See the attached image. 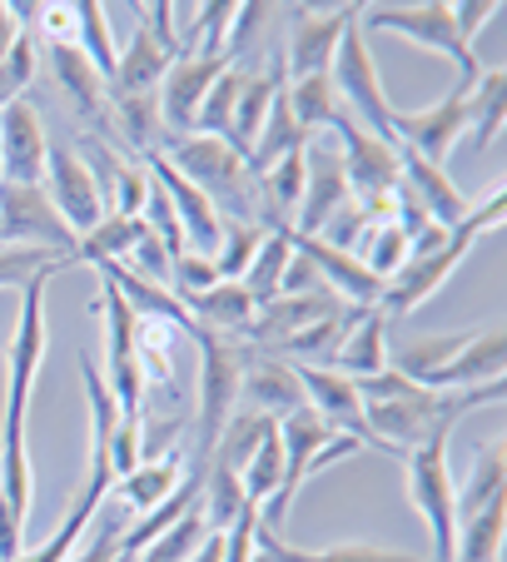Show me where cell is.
Returning a JSON list of instances; mask_svg holds the SVG:
<instances>
[{
  "label": "cell",
  "mask_w": 507,
  "mask_h": 562,
  "mask_svg": "<svg viewBox=\"0 0 507 562\" xmlns=\"http://www.w3.org/2000/svg\"><path fill=\"white\" fill-rule=\"evenodd\" d=\"M244 379H239V408L249 414H264V418H289L294 408H304V383H298V369L289 359L269 349H254L244 344Z\"/></svg>",
  "instance_id": "2e32d148"
},
{
  "label": "cell",
  "mask_w": 507,
  "mask_h": 562,
  "mask_svg": "<svg viewBox=\"0 0 507 562\" xmlns=\"http://www.w3.org/2000/svg\"><path fill=\"white\" fill-rule=\"evenodd\" d=\"M493 498H507V458H503V443H483L467 468L463 488H458V518H473L483 513Z\"/></svg>",
  "instance_id": "1f68e13d"
},
{
  "label": "cell",
  "mask_w": 507,
  "mask_h": 562,
  "mask_svg": "<svg viewBox=\"0 0 507 562\" xmlns=\"http://www.w3.org/2000/svg\"><path fill=\"white\" fill-rule=\"evenodd\" d=\"M184 314H190L194 324H200V329H210V334H229V339H239V334L254 324L259 304L249 299V289H244V284H234V279H219L214 289L194 294L190 304H184Z\"/></svg>",
  "instance_id": "4316f807"
},
{
  "label": "cell",
  "mask_w": 507,
  "mask_h": 562,
  "mask_svg": "<svg viewBox=\"0 0 507 562\" xmlns=\"http://www.w3.org/2000/svg\"><path fill=\"white\" fill-rule=\"evenodd\" d=\"M75 50L100 70V80L110 86L115 75V41H110V21H105V5L100 0H75Z\"/></svg>",
  "instance_id": "d590c367"
},
{
  "label": "cell",
  "mask_w": 507,
  "mask_h": 562,
  "mask_svg": "<svg viewBox=\"0 0 507 562\" xmlns=\"http://www.w3.org/2000/svg\"><path fill=\"white\" fill-rule=\"evenodd\" d=\"M393 135L428 165H443L448 149L467 135V86H453L448 100H438L433 110H403V115L393 110Z\"/></svg>",
  "instance_id": "7c38bea8"
},
{
  "label": "cell",
  "mask_w": 507,
  "mask_h": 562,
  "mask_svg": "<svg viewBox=\"0 0 507 562\" xmlns=\"http://www.w3.org/2000/svg\"><path fill=\"white\" fill-rule=\"evenodd\" d=\"M65 259L50 255V249H11L0 245V289H25L41 274H60Z\"/></svg>",
  "instance_id": "7bdbcfd3"
},
{
  "label": "cell",
  "mask_w": 507,
  "mask_h": 562,
  "mask_svg": "<svg viewBox=\"0 0 507 562\" xmlns=\"http://www.w3.org/2000/svg\"><path fill=\"white\" fill-rule=\"evenodd\" d=\"M284 80H289L284 55H274L264 75H249V86L239 90V105H234V115H229V130H224V145H229L234 155L249 159L254 139H259V130H264V120H269V105H274V95L284 90Z\"/></svg>",
  "instance_id": "484cf974"
},
{
  "label": "cell",
  "mask_w": 507,
  "mask_h": 562,
  "mask_svg": "<svg viewBox=\"0 0 507 562\" xmlns=\"http://www.w3.org/2000/svg\"><path fill=\"white\" fill-rule=\"evenodd\" d=\"M503 210H507V194L497 190L493 200L477 204V210L467 214L453 234H448L443 249H433V255H422V259H408V265H403L398 274L383 284V299H379L383 314H388V318H408L418 304H428V299H433L438 289L453 279V269L467 259V249H473L487 229H497V224H503Z\"/></svg>",
  "instance_id": "3957f363"
},
{
  "label": "cell",
  "mask_w": 507,
  "mask_h": 562,
  "mask_svg": "<svg viewBox=\"0 0 507 562\" xmlns=\"http://www.w3.org/2000/svg\"><path fill=\"white\" fill-rule=\"evenodd\" d=\"M289 245H294L298 255H304L308 265L318 269V279H324V284L334 289L343 304H353V308H379L383 284L359 265V259L349 255V249H334L324 234H294V229H289Z\"/></svg>",
  "instance_id": "d6986e66"
},
{
  "label": "cell",
  "mask_w": 507,
  "mask_h": 562,
  "mask_svg": "<svg viewBox=\"0 0 507 562\" xmlns=\"http://www.w3.org/2000/svg\"><path fill=\"white\" fill-rule=\"evenodd\" d=\"M0 245L11 249H50V255L65 259L70 269V255H75V239L70 224L55 214L50 194L41 184H0Z\"/></svg>",
  "instance_id": "9c48e42d"
},
{
  "label": "cell",
  "mask_w": 507,
  "mask_h": 562,
  "mask_svg": "<svg viewBox=\"0 0 507 562\" xmlns=\"http://www.w3.org/2000/svg\"><path fill=\"white\" fill-rule=\"evenodd\" d=\"M284 95H289V110H294L298 130H304L308 139H314L318 130H334L338 95H334V80H328V75H304V80H289Z\"/></svg>",
  "instance_id": "e575fe53"
},
{
  "label": "cell",
  "mask_w": 507,
  "mask_h": 562,
  "mask_svg": "<svg viewBox=\"0 0 507 562\" xmlns=\"http://www.w3.org/2000/svg\"><path fill=\"white\" fill-rule=\"evenodd\" d=\"M448 438H453V428H438L433 438L408 448V498L418 508V518L428 522L433 562H453L458 542V483L453 468H448Z\"/></svg>",
  "instance_id": "5b68a950"
},
{
  "label": "cell",
  "mask_w": 507,
  "mask_h": 562,
  "mask_svg": "<svg viewBox=\"0 0 507 562\" xmlns=\"http://www.w3.org/2000/svg\"><path fill=\"white\" fill-rule=\"evenodd\" d=\"M190 562H224V532H204V542L190 552Z\"/></svg>",
  "instance_id": "f907efd6"
},
{
  "label": "cell",
  "mask_w": 507,
  "mask_h": 562,
  "mask_svg": "<svg viewBox=\"0 0 507 562\" xmlns=\"http://www.w3.org/2000/svg\"><path fill=\"white\" fill-rule=\"evenodd\" d=\"M139 11V5H135ZM180 60V55H169L165 45L155 41V31H149V21L139 15L135 35H129V45L115 55V75H110V100L115 95H159V86H165L169 65Z\"/></svg>",
  "instance_id": "603a6c76"
},
{
  "label": "cell",
  "mask_w": 507,
  "mask_h": 562,
  "mask_svg": "<svg viewBox=\"0 0 507 562\" xmlns=\"http://www.w3.org/2000/svg\"><path fill=\"white\" fill-rule=\"evenodd\" d=\"M279 477H284V448H279V428H274V434L249 453V463H244V473H239V488L254 508H264L279 493Z\"/></svg>",
  "instance_id": "f35d334b"
},
{
  "label": "cell",
  "mask_w": 507,
  "mask_h": 562,
  "mask_svg": "<svg viewBox=\"0 0 507 562\" xmlns=\"http://www.w3.org/2000/svg\"><path fill=\"white\" fill-rule=\"evenodd\" d=\"M304 159H308L304 200H298L294 224H289V229H294V234H324L328 220H334V214H343L353 204V194H349V180H343V159H338L334 145H314V139H308Z\"/></svg>",
  "instance_id": "e0dca14e"
},
{
  "label": "cell",
  "mask_w": 507,
  "mask_h": 562,
  "mask_svg": "<svg viewBox=\"0 0 507 562\" xmlns=\"http://www.w3.org/2000/svg\"><path fill=\"white\" fill-rule=\"evenodd\" d=\"M308 562H433L418 552H388V548H369V542H334L324 552H308Z\"/></svg>",
  "instance_id": "bcb514c9"
},
{
  "label": "cell",
  "mask_w": 507,
  "mask_h": 562,
  "mask_svg": "<svg viewBox=\"0 0 507 562\" xmlns=\"http://www.w3.org/2000/svg\"><path fill=\"white\" fill-rule=\"evenodd\" d=\"M35 35H41L45 45H75V5L45 0L41 11H35Z\"/></svg>",
  "instance_id": "7dc6e473"
},
{
  "label": "cell",
  "mask_w": 507,
  "mask_h": 562,
  "mask_svg": "<svg viewBox=\"0 0 507 562\" xmlns=\"http://www.w3.org/2000/svg\"><path fill=\"white\" fill-rule=\"evenodd\" d=\"M353 5H338L328 15H314L304 5H294V35H289V50H284V75L289 80H304V75H328L338 50V35L349 25Z\"/></svg>",
  "instance_id": "ffe728a7"
},
{
  "label": "cell",
  "mask_w": 507,
  "mask_h": 562,
  "mask_svg": "<svg viewBox=\"0 0 507 562\" xmlns=\"http://www.w3.org/2000/svg\"><path fill=\"white\" fill-rule=\"evenodd\" d=\"M328 363H334L338 373H349V379H373V373L388 369V314L369 308V314L343 334V344H338V353Z\"/></svg>",
  "instance_id": "83f0119b"
},
{
  "label": "cell",
  "mask_w": 507,
  "mask_h": 562,
  "mask_svg": "<svg viewBox=\"0 0 507 562\" xmlns=\"http://www.w3.org/2000/svg\"><path fill=\"white\" fill-rule=\"evenodd\" d=\"M15 35H21V25H15L11 5L0 0V60H5V50H11V45H15Z\"/></svg>",
  "instance_id": "816d5d0a"
},
{
  "label": "cell",
  "mask_w": 507,
  "mask_h": 562,
  "mask_svg": "<svg viewBox=\"0 0 507 562\" xmlns=\"http://www.w3.org/2000/svg\"><path fill=\"white\" fill-rule=\"evenodd\" d=\"M125 503L120 498H105V508L95 513V542L80 552V558H65V562H135V558H125L120 552V538H125V528H129V518H125Z\"/></svg>",
  "instance_id": "b9f144b4"
},
{
  "label": "cell",
  "mask_w": 507,
  "mask_h": 562,
  "mask_svg": "<svg viewBox=\"0 0 507 562\" xmlns=\"http://www.w3.org/2000/svg\"><path fill=\"white\" fill-rule=\"evenodd\" d=\"M369 31H388L403 35V41L422 45V50H438L458 65V86L473 90L483 65H477L473 45L458 41V25H453V5L448 0H433V5H363V35Z\"/></svg>",
  "instance_id": "52a82bcc"
},
{
  "label": "cell",
  "mask_w": 507,
  "mask_h": 562,
  "mask_svg": "<svg viewBox=\"0 0 507 562\" xmlns=\"http://www.w3.org/2000/svg\"><path fill=\"white\" fill-rule=\"evenodd\" d=\"M159 155L214 204L224 224H259V175L249 170V159L234 155L219 135H190L165 145ZM264 229V224H259Z\"/></svg>",
  "instance_id": "7a4b0ae2"
},
{
  "label": "cell",
  "mask_w": 507,
  "mask_h": 562,
  "mask_svg": "<svg viewBox=\"0 0 507 562\" xmlns=\"http://www.w3.org/2000/svg\"><path fill=\"white\" fill-rule=\"evenodd\" d=\"M31 80H35V31H21L15 45L5 50V60H0V110L11 100H25Z\"/></svg>",
  "instance_id": "ee69618b"
},
{
  "label": "cell",
  "mask_w": 507,
  "mask_h": 562,
  "mask_svg": "<svg viewBox=\"0 0 507 562\" xmlns=\"http://www.w3.org/2000/svg\"><path fill=\"white\" fill-rule=\"evenodd\" d=\"M219 284V269H214L210 255H194V249H184V255L169 259V294L180 299V304H190L194 294H204V289Z\"/></svg>",
  "instance_id": "f6af8a7d"
},
{
  "label": "cell",
  "mask_w": 507,
  "mask_h": 562,
  "mask_svg": "<svg viewBox=\"0 0 507 562\" xmlns=\"http://www.w3.org/2000/svg\"><path fill=\"white\" fill-rule=\"evenodd\" d=\"M497 11H503V5H497V0H463V5H453V25H458V41H463V45H473V35L483 31V25L493 21Z\"/></svg>",
  "instance_id": "c3c4849f"
},
{
  "label": "cell",
  "mask_w": 507,
  "mask_h": 562,
  "mask_svg": "<svg viewBox=\"0 0 507 562\" xmlns=\"http://www.w3.org/2000/svg\"><path fill=\"white\" fill-rule=\"evenodd\" d=\"M343 299L334 294V289H314V294H284V299H269V304H259V314H254V324L239 334L244 344H254V349H269L274 353L279 344H289L294 334L314 329V324H324V318L343 314Z\"/></svg>",
  "instance_id": "9a60e30c"
},
{
  "label": "cell",
  "mask_w": 507,
  "mask_h": 562,
  "mask_svg": "<svg viewBox=\"0 0 507 562\" xmlns=\"http://www.w3.org/2000/svg\"><path fill=\"white\" fill-rule=\"evenodd\" d=\"M95 314L105 318V369H100L105 389L115 398L120 418L139 424L145 418V373H139V359H135V314H129V304L120 299V289L110 279H100Z\"/></svg>",
  "instance_id": "ba28073f"
},
{
  "label": "cell",
  "mask_w": 507,
  "mask_h": 562,
  "mask_svg": "<svg viewBox=\"0 0 507 562\" xmlns=\"http://www.w3.org/2000/svg\"><path fill=\"white\" fill-rule=\"evenodd\" d=\"M503 369H507V344H503V329H497V324H487V329H473V339H467L463 349H458L453 359H448L443 369L433 373V383H428V389H433V393L477 389V383L503 379Z\"/></svg>",
  "instance_id": "cb8c5ba5"
},
{
  "label": "cell",
  "mask_w": 507,
  "mask_h": 562,
  "mask_svg": "<svg viewBox=\"0 0 507 562\" xmlns=\"http://www.w3.org/2000/svg\"><path fill=\"white\" fill-rule=\"evenodd\" d=\"M80 159L90 165V175H95L100 200H105L110 214H125V220H139V214H145V200H149V175L145 170H135L129 159H120L100 135L84 139Z\"/></svg>",
  "instance_id": "7402d4cb"
},
{
  "label": "cell",
  "mask_w": 507,
  "mask_h": 562,
  "mask_svg": "<svg viewBox=\"0 0 507 562\" xmlns=\"http://www.w3.org/2000/svg\"><path fill=\"white\" fill-rule=\"evenodd\" d=\"M120 488L110 493V498H120L129 513H149V508H159V503L169 498V493L184 483V448H174V453H165V458H155V463H139V468H129L125 477H115Z\"/></svg>",
  "instance_id": "f1b7e54d"
},
{
  "label": "cell",
  "mask_w": 507,
  "mask_h": 562,
  "mask_svg": "<svg viewBox=\"0 0 507 562\" xmlns=\"http://www.w3.org/2000/svg\"><path fill=\"white\" fill-rule=\"evenodd\" d=\"M55 274H41L21 289V318H15V339L5 353L11 369V389H5V428H0V508L15 528H25L31 513V488H35V468H31V443H25V408H31V383L35 369L45 359V289Z\"/></svg>",
  "instance_id": "6da1fadb"
},
{
  "label": "cell",
  "mask_w": 507,
  "mask_h": 562,
  "mask_svg": "<svg viewBox=\"0 0 507 562\" xmlns=\"http://www.w3.org/2000/svg\"><path fill=\"white\" fill-rule=\"evenodd\" d=\"M338 130V159H343V180H349V194L369 220H393V194H398L403 175H398V145L369 135L353 115L338 110L334 120Z\"/></svg>",
  "instance_id": "8992f818"
},
{
  "label": "cell",
  "mask_w": 507,
  "mask_h": 562,
  "mask_svg": "<svg viewBox=\"0 0 507 562\" xmlns=\"http://www.w3.org/2000/svg\"><path fill=\"white\" fill-rule=\"evenodd\" d=\"M41 190L50 194L55 214L70 224L75 239H84V234H90V229H95V224L110 214L105 200H100L95 175H90V165L80 159V149H75V145H60V139H55L50 155H45V180H41Z\"/></svg>",
  "instance_id": "30bf717a"
},
{
  "label": "cell",
  "mask_w": 507,
  "mask_h": 562,
  "mask_svg": "<svg viewBox=\"0 0 507 562\" xmlns=\"http://www.w3.org/2000/svg\"><path fill=\"white\" fill-rule=\"evenodd\" d=\"M503 522H507V498H493L473 518H458L453 562H497V552H503Z\"/></svg>",
  "instance_id": "d6a6232c"
},
{
  "label": "cell",
  "mask_w": 507,
  "mask_h": 562,
  "mask_svg": "<svg viewBox=\"0 0 507 562\" xmlns=\"http://www.w3.org/2000/svg\"><path fill=\"white\" fill-rule=\"evenodd\" d=\"M328 80H334V95H338V110H343V115H353L369 135L398 145V135H393V105H388V95H383L379 65H373L369 35H363V5L349 11V25L338 35L334 65H328Z\"/></svg>",
  "instance_id": "277c9868"
},
{
  "label": "cell",
  "mask_w": 507,
  "mask_h": 562,
  "mask_svg": "<svg viewBox=\"0 0 507 562\" xmlns=\"http://www.w3.org/2000/svg\"><path fill=\"white\" fill-rule=\"evenodd\" d=\"M50 135L31 100H11L0 110V184H41Z\"/></svg>",
  "instance_id": "5bb4252c"
},
{
  "label": "cell",
  "mask_w": 507,
  "mask_h": 562,
  "mask_svg": "<svg viewBox=\"0 0 507 562\" xmlns=\"http://www.w3.org/2000/svg\"><path fill=\"white\" fill-rule=\"evenodd\" d=\"M398 175L413 190V200L428 210V220L443 224V229H458V224L473 214V204L458 194V184L448 180L443 165H428L422 155H413V149H403V145H398Z\"/></svg>",
  "instance_id": "d4e9b609"
},
{
  "label": "cell",
  "mask_w": 507,
  "mask_h": 562,
  "mask_svg": "<svg viewBox=\"0 0 507 562\" xmlns=\"http://www.w3.org/2000/svg\"><path fill=\"white\" fill-rule=\"evenodd\" d=\"M139 234H145V220H125V214H105L95 229L84 234L80 245L70 255V269L75 265H125L129 249L139 245Z\"/></svg>",
  "instance_id": "4dcf8cb0"
},
{
  "label": "cell",
  "mask_w": 507,
  "mask_h": 562,
  "mask_svg": "<svg viewBox=\"0 0 507 562\" xmlns=\"http://www.w3.org/2000/svg\"><path fill=\"white\" fill-rule=\"evenodd\" d=\"M45 60H50L55 86L65 90V100L75 105V115L95 130V135L110 130V86L100 80L95 65L84 60L75 45H45Z\"/></svg>",
  "instance_id": "44dd1931"
},
{
  "label": "cell",
  "mask_w": 507,
  "mask_h": 562,
  "mask_svg": "<svg viewBox=\"0 0 507 562\" xmlns=\"http://www.w3.org/2000/svg\"><path fill=\"white\" fill-rule=\"evenodd\" d=\"M503 110H507V70H483L477 86L467 90V149L483 155L497 135H503Z\"/></svg>",
  "instance_id": "f546056e"
},
{
  "label": "cell",
  "mask_w": 507,
  "mask_h": 562,
  "mask_svg": "<svg viewBox=\"0 0 507 562\" xmlns=\"http://www.w3.org/2000/svg\"><path fill=\"white\" fill-rule=\"evenodd\" d=\"M264 234L259 224H224V239L219 249H214V269H219V279H234L239 284L244 269L254 265V255H259V245H264Z\"/></svg>",
  "instance_id": "60d3db41"
},
{
  "label": "cell",
  "mask_w": 507,
  "mask_h": 562,
  "mask_svg": "<svg viewBox=\"0 0 507 562\" xmlns=\"http://www.w3.org/2000/svg\"><path fill=\"white\" fill-rule=\"evenodd\" d=\"M314 289H328V284L318 279V269L294 249V259H289L284 279H279V299H284V294H314Z\"/></svg>",
  "instance_id": "681fc988"
},
{
  "label": "cell",
  "mask_w": 507,
  "mask_h": 562,
  "mask_svg": "<svg viewBox=\"0 0 507 562\" xmlns=\"http://www.w3.org/2000/svg\"><path fill=\"white\" fill-rule=\"evenodd\" d=\"M249 65L244 60H229L219 70V80L210 86V95H204V105H200V120H194V135H219L224 139V130H229V115H234V105H239V90L249 86Z\"/></svg>",
  "instance_id": "74e56055"
},
{
  "label": "cell",
  "mask_w": 507,
  "mask_h": 562,
  "mask_svg": "<svg viewBox=\"0 0 507 562\" xmlns=\"http://www.w3.org/2000/svg\"><path fill=\"white\" fill-rule=\"evenodd\" d=\"M289 259H294L289 229H269L264 245H259V255H254V265L244 269V279H239V284L249 289L254 304H269V299H279V279H284Z\"/></svg>",
  "instance_id": "8d00e7d4"
},
{
  "label": "cell",
  "mask_w": 507,
  "mask_h": 562,
  "mask_svg": "<svg viewBox=\"0 0 507 562\" xmlns=\"http://www.w3.org/2000/svg\"><path fill=\"white\" fill-rule=\"evenodd\" d=\"M204 532H210V522H204V513H200V503H194L190 513H184L174 528L165 532V538H155L145 552H139L135 562H190V552L204 542Z\"/></svg>",
  "instance_id": "ab89813d"
},
{
  "label": "cell",
  "mask_w": 507,
  "mask_h": 562,
  "mask_svg": "<svg viewBox=\"0 0 507 562\" xmlns=\"http://www.w3.org/2000/svg\"><path fill=\"white\" fill-rule=\"evenodd\" d=\"M224 65H229V55H200V50H184L180 60L169 65L165 86H159V125H165V145L194 135L200 105H204V95H210V86L219 80Z\"/></svg>",
  "instance_id": "8fae6325"
},
{
  "label": "cell",
  "mask_w": 507,
  "mask_h": 562,
  "mask_svg": "<svg viewBox=\"0 0 507 562\" xmlns=\"http://www.w3.org/2000/svg\"><path fill=\"white\" fill-rule=\"evenodd\" d=\"M294 369H298V383H304V404L314 408L334 434H349V438H359L369 453H383V443L369 434V424H363V398L349 373L314 369V363H294Z\"/></svg>",
  "instance_id": "4fadbf2b"
},
{
  "label": "cell",
  "mask_w": 507,
  "mask_h": 562,
  "mask_svg": "<svg viewBox=\"0 0 507 562\" xmlns=\"http://www.w3.org/2000/svg\"><path fill=\"white\" fill-rule=\"evenodd\" d=\"M349 255L359 259L379 284H388V279L408 265V239H403V229L393 220H379V224H369V229L359 234V245H353Z\"/></svg>",
  "instance_id": "836d02e7"
},
{
  "label": "cell",
  "mask_w": 507,
  "mask_h": 562,
  "mask_svg": "<svg viewBox=\"0 0 507 562\" xmlns=\"http://www.w3.org/2000/svg\"><path fill=\"white\" fill-rule=\"evenodd\" d=\"M145 175L165 190V200L174 204V214H180V229H184V245L194 249V255H210L214 259V249H219V239H224V220L214 214V204L204 200L200 190H194L190 180H184L174 165H169L159 149H145Z\"/></svg>",
  "instance_id": "ac0fdd59"
}]
</instances>
